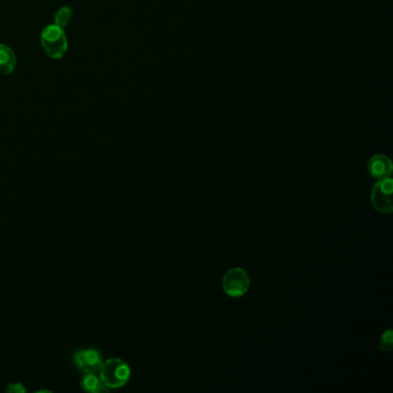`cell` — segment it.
<instances>
[{
    "label": "cell",
    "mask_w": 393,
    "mask_h": 393,
    "mask_svg": "<svg viewBox=\"0 0 393 393\" xmlns=\"http://www.w3.org/2000/svg\"><path fill=\"white\" fill-rule=\"evenodd\" d=\"M17 68V56L13 50L0 44V75H10Z\"/></svg>",
    "instance_id": "52a82bcc"
},
{
    "label": "cell",
    "mask_w": 393,
    "mask_h": 393,
    "mask_svg": "<svg viewBox=\"0 0 393 393\" xmlns=\"http://www.w3.org/2000/svg\"><path fill=\"white\" fill-rule=\"evenodd\" d=\"M392 178L377 180L371 191V205L382 215H391L393 212Z\"/></svg>",
    "instance_id": "3957f363"
},
{
    "label": "cell",
    "mask_w": 393,
    "mask_h": 393,
    "mask_svg": "<svg viewBox=\"0 0 393 393\" xmlns=\"http://www.w3.org/2000/svg\"><path fill=\"white\" fill-rule=\"evenodd\" d=\"M7 391H8V392H17V393L26 392V390H24V387H22V384L21 383L10 384V385H8V387H7Z\"/></svg>",
    "instance_id": "8fae6325"
},
{
    "label": "cell",
    "mask_w": 393,
    "mask_h": 393,
    "mask_svg": "<svg viewBox=\"0 0 393 393\" xmlns=\"http://www.w3.org/2000/svg\"><path fill=\"white\" fill-rule=\"evenodd\" d=\"M380 348L384 352H391L393 350V334L391 329L382 334L380 339Z\"/></svg>",
    "instance_id": "30bf717a"
},
{
    "label": "cell",
    "mask_w": 393,
    "mask_h": 393,
    "mask_svg": "<svg viewBox=\"0 0 393 393\" xmlns=\"http://www.w3.org/2000/svg\"><path fill=\"white\" fill-rule=\"evenodd\" d=\"M367 169L370 175L376 180L391 178L393 165L391 159L385 155H375L368 161Z\"/></svg>",
    "instance_id": "8992f818"
},
{
    "label": "cell",
    "mask_w": 393,
    "mask_h": 393,
    "mask_svg": "<svg viewBox=\"0 0 393 393\" xmlns=\"http://www.w3.org/2000/svg\"><path fill=\"white\" fill-rule=\"evenodd\" d=\"M40 44L51 59H61L68 49L66 33L61 27L50 24L40 34Z\"/></svg>",
    "instance_id": "7a4b0ae2"
},
{
    "label": "cell",
    "mask_w": 393,
    "mask_h": 393,
    "mask_svg": "<svg viewBox=\"0 0 393 393\" xmlns=\"http://www.w3.org/2000/svg\"><path fill=\"white\" fill-rule=\"evenodd\" d=\"M81 385H82L84 390L88 392H101L104 389L102 380L97 376L96 373H87L83 375L82 380H81Z\"/></svg>",
    "instance_id": "ba28073f"
},
{
    "label": "cell",
    "mask_w": 393,
    "mask_h": 393,
    "mask_svg": "<svg viewBox=\"0 0 393 393\" xmlns=\"http://www.w3.org/2000/svg\"><path fill=\"white\" fill-rule=\"evenodd\" d=\"M99 378L107 389H119L128 383L132 370L128 364L119 357L103 361L98 369Z\"/></svg>",
    "instance_id": "6da1fadb"
},
{
    "label": "cell",
    "mask_w": 393,
    "mask_h": 393,
    "mask_svg": "<svg viewBox=\"0 0 393 393\" xmlns=\"http://www.w3.org/2000/svg\"><path fill=\"white\" fill-rule=\"evenodd\" d=\"M249 286H251V278L245 269H230L223 277V290L225 295L228 297H244L249 290Z\"/></svg>",
    "instance_id": "277c9868"
},
{
    "label": "cell",
    "mask_w": 393,
    "mask_h": 393,
    "mask_svg": "<svg viewBox=\"0 0 393 393\" xmlns=\"http://www.w3.org/2000/svg\"><path fill=\"white\" fill-rule=\"evenodd\" d=\"M74 364L83 373H97L102 364V355L96 350H82L74 354Z\"/></svg>",
    "instance_id": "5b68a950"
},
{
    "label": "cell",
    "mask_w": 393,
    "mask_h": 393,
    "mask_svg": "<svg viewBox=\"0 0 393 393\" xmlns=\"http://www.w3.org/2000/svg\"><path fill=\"white\" fill-rule=\"evenodd\" d=\"M73 10L70 6H63L54 15V24L65 28L72 22Z\"/></svg>",
    "instance_id": "9c48e42d"
}]
</instances>
